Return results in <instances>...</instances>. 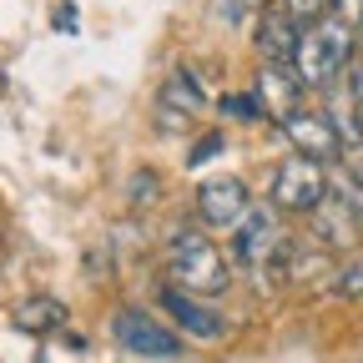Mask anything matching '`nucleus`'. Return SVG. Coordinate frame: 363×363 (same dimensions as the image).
<instances>
[{"label": "nucleus", "instance_id": "nucleus-1", "mask_svg": "<svg viewBox=\"0 0 363 363\" xmlns=\"http://www.w3.org/2000/svg\"><path fill=\"white\" fill-rule=\"evenodd\" d=\"M353 51H358V30L343 21V16H328L298 35V56H293V76L303 91H328L348 76L353 66Z\"/></svg>", "mask_w": 363, "mask_h": 363}, {"label": "nucleus", "instance_id": "nucleus-2", "mask_svg": "<svg viewBox=\"0 0 363 363\" xmlns=\"http://www.w3.org/2000/svg\"><path fill=\"white\" fill-rule=\"evenodd\" d=\"M167 272H172L177 288H187L197 298H217V293H227V283H233L227 257L207 242V233H197L187 222L167 238Z\"/></svg>", "mask_w": 363, "mask_h": 363}, {"label": "nucleus", "instance_id": "nucleus-3", "mask_svg": "<svg viewBox=\"0 0 363 363\" xmlns=\"http://www.w3.org/2000/svg\"><path fill=\"white\" fill-rule=\"evenodd\" d=\"M328 177H323V162H313L303 152H293L288 162H278V172H272V207L278 212H313L328 202Z\"/></svg>", "mask_w": 363, "mask_h": 363}, {"label": "nucleus", "instance_id": "nucleus-4", "mask_svg": "<svg viewBox=\"0 0 363 363\" xmlns=\"http://www.w3.org/2000/svg\"><path fill=\"white\" fill-rule=\"evenodd\" d=\"M283 252V233H278V212L267 207H247L242 222L233 227V262L247 272H267Z\"/></svg>", "mask_w": 363, "mask_h": 363}, {"label": "nucleus", "instance_id": "nucleus-5", "mask_svg": "<svg viewBox=\"0 0 363 363\" xmlns=\"http://www.w3.org/2000/svg\"><path fill=\"white\" fill-rule=\"evenodd\" d=\"M111 333H116V343H121L126 353H136V358H177V353H182V338H177L172 328H162L147 308H121V313L111 318Z\"/></svg>", "mask_w": 363, "mask_h": 363}, {"label": "nucleus", "instance_id": "nucleus-6", "mask_svg": "<svg viewBox=\"0 0 363 363\" xmlns=\"http://www.w3.org/2000/svg\"><path fill=\"white\" fill-rule=\"evenodd\" d=\"M283 136H288L303 157H313V162H338V157H343V131H338V121H333L328 111L298 106V111L283 121Z\"/></svg>", "mask_w": 363, "mask_h": 363}, {"label": "nucleus", "instance_id": "nucleus-7", "mask_svg": "<svg viewBox=\"0 0 363 363\" xmlns=\"http://www.w3.org/2000/svg\"><path fill=\"white\" fill-rule=\"evenodd\" d=\"M308 217H313V242H318V247L353 252V247H358V238H363V212H358L338 187L328 192V202H323V207H313Z\"/></svg>", "mask_w": 363, "mask_h": 363}, {"label": "nucleus", "instance_id": "nucleus-8", "mask_svg": "<svg viewBox=\"0 0 363 363\" xmlns=\"http://www.w3.org/2000/svg\"><path fill=\"white\" fill-rule=\"evenodd\" d=\"M202 106H207V91H202L197 71H192V66H177L172 81L162 86V96H157V121H162L167 131H187Z\"/></svg>", "mask_w": 363, "mask_h": 363}, {"label": "nucleus", "instance_id": "nucleus-9", "mask_svg": "<svg viewBox=\"0 0 363 363\" xmlns=\"http://www.w3.org/2000/svg\"><path fill=\"white\" fill-rule=\"evenodd\" d=\"M247 207H252L247 202V182H238V177H212V182L197 187V217L207 227H238Z\"/></svg>", "mask_w": 363, "mask_h": 363}, {"label": "nucleus", "instance_id": "nucleus-10", "mask_svg": "<svg viewBox=\"0 0 363 363\" xmlns=\"http://www.w3.org/2000/svg\"><path fill=\"white\" fill-rule=\"evenodd\" d=\"M257 106H262V116L267 121H288L298 106H303V86H298V76L288 71V66H272V61H262V71H257Z\"/></svg>", "mask_w": 363, "mask_h": 363}, {"label": "nucleus", "instance_id": "nucleus-11", "mask_svg": "<svg viewBox=\"0 0 363 363\" xmlns=\"http://www.w3.org/2000/svg\"><path fill=\"white\" fill-rule=\"evenodd\" d=\"M298 21L283 11V6H267L262 16H257V30H252V40H257V51H262V61H272V66H293V56H298Z\"/></svg>", "mask_w": 363, "mask_h": 363}, {"label": "nucleus", "instance_id": "nucleus-12", "mask_svg": "<svg viewBox=\"0 0 363 363\" xmlns=\"http://www.w3.org/2000/svg\"><path fill=\"white\" fill-rule=\"evenodd\" d=\"M162 308L172 313L177 328H187V338H222V318H217L207 303H197V293L167 283V288H162Z\"/></svg>", "mask_w": 363, "mask_h": 363}, {"label": "nucleus", "instance_id": "nucleus-13", "mask_svg": "<svg viewBox=\"0 0 363 363\" xmlns=\"http://www.w3.org/2000/svg\"><path fill=\"white\" fill-rule=\"evenodd\" d=\"M61 323H66V308L56 298H21L16 303V328H26V333H51Z\"/></svg>", "mask_w": 363, "mask_h": 363}, {"label": "nucleus", "instance_id": "nucleus-14", "mask_svg": "<svg viewBox=\"0 0 363 363\" xmlns=\"http://www.w3.org/2000/svg\"><path fill=\"white\" fill-rule=\"evenodd\" d=\"M328 293L333 298H363V257H348L343 267H333Z\"/></svg>", "mask_w": 363, "mask_h": 363}, {"label": "nucleus", "instance_id": "nucleus-15", "mask_svg": "<svg viewBox=\"0 0 363 363\" xmlns=\"http://www.w3.org/2000/svg\"><path fill=\"white\" fill-rule=\"evenodd\" d=\"M283 11L298 21V30H308V26H318V21L333 16V0H283Z\"/></svg>", "mask_w": 363, "mask_h": 363}, {"label": "nucleus", "instance_id": "nucleus-16", "mask_svg": "<svg viewBox=\"0 0 363 363\" xmlns=\"http://www.w3.org/2000/svg\"><path fill=\"white\" fill-rule=\"evenodd\" d=\"M217 111H222V116H233V121H262L257 96H222V101H217Z\"/></svg>", "mask_w": 363, "mask_h": 363}, {"label": "nucleus", "instance_id": "nucleus-17", "mask_svg": "<svg viewBox=\"0 0 363 363\" xmlns=\"http://www.w3.org/2000/svg\"><path fill=\"white\" fill-rule=\"evenodd\" d=\"M157 197H162V177H157V172H136V177H131V207H142V202L152 207Z\"/></svg>", "mask_w": 363, "mask_h": 363}, {"label": "nucleus", "instance_id": "nucleus-18", "mask_svg": "<svg viewBox=\"0 0 363 363\" xmlns=\"http://www.w3.org/2000/svg\"><path fill=\"white\" fill-rule=\"evenodd\" d=\"M338 192H343V197H348V202L363 212V167H348V177L338 182Z\"/></svg>", "mask_w": 363, "mask_h": 363}, {"label": "nucleus", "instance_id": "nucleus-19", "mask_svg": "<svg viewBox=\"0 0 363 363\" xmlns=\"http://www.w3.org/2000/svg\"><path fill=\"white\" fill-rule=\"evenodd\" d=\"M217 152H222V136H202V142H197V152H192L187 162L197 167V162H207V157H217Z\"/></svg>", "mask_w": 363, "mask_h": 363}, {"label": "nucleus", "instance_id": "nucleus-20", "mask_svg": "<svg viewBox=\"0 0 363 363\" xmlns=\"http://www.w3.org/2000/svg\"><path fill=\"white\" fill-rule=\"evenodd\" d=\"M333 16H343V21H363V0H333Z\"/></svg>", "mask_w": 363, "mask_h": 363}, {"label": "nucleus", "instance_id": "nucleus-21", "mask_svg": "<svg viewBox=\"0 0 363 363\" xmlns=\"http://www.w3.org/2000/svg\"><path fill=\"white\" fill-rule=\"evenodd\" d=\"M353 116H358V131H363V101H353Z\"/></svg>", "mask_w": 363, "mask_h": 363}, {"label": "nucleus", "instance_id": "nucleus-22", "mask_svg": "<svg viewBox=\"0 0 363 363\" xmlns=\"http://www.w3.org/2000/svg\"><path fill=\"white\" fill-rule=\"evenodd\" d=\"M353 56H358V61H363V30H358V51H353Z\"/></svg>", "mask_w": 363, "mask_h": 363}]
</instances>
